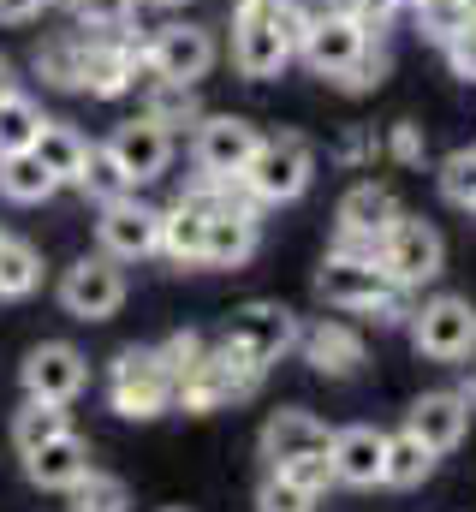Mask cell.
Returning a JSON list of instances; mask_svg holds the SVG:
<instances>
[{"instance_id":"cell-35","label":"cell","mask_w":476,"mask_h":512,"mask_svg":"<svg viewBox=\"0 0 476 512\" xmlns=\"http://www.w3.org/2000/svg\"><path fill=\"white\" fill-rule=\"evenodd\" d=\"M411 12H417V30H423L429 42H453V36L476 18L471 0H417Z\"/></svg>"},{"instance_id":"cell-22","label":"cell","mask_w":476,"mask_h":512,"mask_svg":"<svg viewBox=\"0 0 476 512\" xmlns=\"http://www.w3.org/2000/svg\"><path fill=\"white\" fill-rule=\"evenodd\" d=\"M393 221H399V197L387 185H375V179H363L340 197V239H369L375 245Z\"/></svg>"},{"instance_id":"cell-52","label":"cell","mask_w":476,"mask_h":512,"mask_svg":"<svg viewBox=\"0 0 476 512\" xmlns=\"http://www.w3.org/2000/svg\"><path fill=\"white\" fill-rule=\"evenodd\" d=\"M173 512H185V507H173Z\"/></svg>"},{"instance_id":"cell-21","label":"cell","mask_w":476,"mask_h":512,"mask_svg":"<svg viewBox=\"0 0 476 512\" xmlns=\"http://www.w3.org/2000/svg\"><path fill=\"white\" fill-rule=\"evenodd\" d=\"M298 352L316 376H357L363 370V340L346 322H316V328H298Z\"/></svg>"},{"instance_id":"cell-50","label":"cell","mask_w":476,"mask_h":512,"mask_svg":"<svg viewBox=\"0 0 476 512\" xmlns=\"http://www.w3.org/2000/svg\"><path fill=\"white\" fill-rule=\"evenodd\" d=\"M393 6H417V0H393Z\"/></svg>"},{"instance_id":"cell-47","label":"cell","mask_w":476,"mask_h":512,"mask_svg":"<svg viewBox=\"0 0 476 512\" xmlns=\"http://www.w3.org/2000/svg\"><path fill=\"white\" fill-rule=\"evenodd\" d=\"M375 149H381V143H375V137H369V131H352V137H346V143H340V155H346V161H369V155H375Z\"/></svg>"},{"instance_id":"cell-4","label":"cell","mask_w":476,"mask_h":512,"mask_svg":"<svg viewBox=\"0 0 476 512\" xmlns=\"http://www.w3.org/2000/svg\"><path fill=\"white\" fill-rule=\"evenodd\" d=\"M108 399H114L119 417H131V423L161 417L173 405V376L161 364V346H125L108 364Z\"/></svg>"},{"instance_id":"cell-17","label":"cell","mask_w":476,"mask_h":512,"mask_svg":"<svg viewBox=\"0 0 476 512\" xmlns=\"http://www.w3.org/2000/svg\"><path fill=\"white\" fill-rule=\"evenodd\" d=\"M369 42H375V36H363L346 12H316V24H310V36H304V48H298V54L310 60V72H322V78L334 84V78L352 66Z\"/></svg>"},{"instance_id":"cell-36","label":"cell","mask_w":476,"mask_h":512,"mask_svg":"<svg viewBox=\"0 0 476 512\" xmlns=\"http://www.w3.org/2000/svg\"><path fill=\"white\" fill-rule=\"evenodd\" d=\"M441 197L453 209H476V149H453L441 161Z\"/></svg>"},{"instance_id":"cell-15","label":"cell","mask_w":476,"mask_h":512,"mask_svg":"<svg viewBox=\"0 0 476 512\" xmlns=\"http://www.w3.org/2000/svg\"><path fill=\"white\" fill-rule=\"evenodd\" d=\"M108 155L125 167V179H131V185H149V179H161V173H167V161H173V131L137 114V120L114 126Z\"/></svg>"},{"instance_id":"cell-43","label":"cell","mask_w":476,"mask_h":512,"mask_svg":"<svg viewBox=\"0 0 476 512\" xmlns=\"http://www.w3.org/2000/svg\"><path fill=\"white\" fill-rule=\"evenodd\" d=\"M328 12H346L363 36H381V30H387V18H393L399 6H393V0H328Z\"/></svg>"},{"instance_id":"cell-16","label":"cell","mask_w":476,"mask_h":512,"mask_svg":"<svg viewBox=\"0 0 476 512\" xmlns=\"http://www.w3.org/2000/svg\"><path fill=\"white\" fill-rule=\"evenodd\" d=\"M405 429H411L429 453H453V447L465 441V429H471V405L459 399V387H435V393H423V399L405 411Z\"/></svg>"},{"instance_id":"cell-28","label":"cell","mask_w":476,"mask_h":512,"mask_svg":"<svg viewBox=\"0 0 476 512\" xmlns=\"http://www.w3.org/2000/svg\"><path fill=\"white\" fill-rule=\"evenodd\" d=\"M30 149H36V161H42L60 185H78L84 155H90V143L66 126V120H42V131H36V143H30Z\"/></svg>"},{"instance_id":"cell-12","label":"cell","mask_w":476,"mask_h":512,"mask_svg":"<svg viewBox=\"0 0 476 512\" xmlns=\"http://www.w3.org/2000/svg\"><path fill=\"white\" fill-rule=\"evenodd\" d=\"M18 376H24V399L72 405V399L90 387V358H84L78 346H66V340H42V346L18 364Z\"/></svg>"},{"instance_id":"cell-3","label":"cell","mask_w":476,"mask_h":512,"mask_svg":"<svg viewBox=\"0 0 476 512\" xmlns=\"http://www.w3.org/2000/svg\"><path fill=\"white\" fill-rule=\"evenodd\" d=\"M316 179V149L298 137V131H280V137H262L250 167H244V185L256 191V203H298Z\"/></svg>"},{"instance_id":"cell-45","label":"cell","mask_w":476,"mask_h":512,"mask_svg":"<svg viewBox=\"0 0 476 512\" xmlns=\"http://www.w3.org/2000/svg\"><path fill=\"white\" fill-rule=\"evenodd\" d=\"M387 155H393V161H405V167H417V161H423V126L399 120V126L387 131Z\"/></svg>"},{"instance_id":"cell-10","label":"cell","mask_w":476,"mask_h":512,"mask_svg":"<svg viewBox=\"0 0 476 512\" xmlns=\"http://www.w3.org/2000/svg\"><path fill=\"white\" fill-rule=\"evenodd\" d=\"M286 42L274 30V0H238L233 6V66L244 78H280L286 72Z\"/></svg>"},{"instance_id":"cell-2","label":"cell","mask_w":476,"mask_h":512,"mask_svg":"<svg viewBox=\"0 0 476 512\" xmlns=\"http://www.w3.org/2000/svg\"><path fill=\"white\" fill-rule=\"evenodd\" d=\"M262 387V364H250L238 346H203V358L191 364V376L173 387V405L191 411V417H209V411H227L238 399H250Z\"/></svg>"},{"instance_id":"cell-11","label":"cell","mask_w":476,"mask_h":512,"mask_svg":"<svg viewBox=\"0 0 476 512\" xmlns=\"http://www.w3.org/2000/svg\"><path fill=\"white\" fill-rule=\"evenodd\" d=\"M256 143H262V131L250 126V120H238V114H203L197 131H191V161L209 179H233V173L250 167Z\"/></svg>"},{"instance_id":"cell-18","label":"cell","mask_w":476,"mask_h":512,"mask_svg":"<svg viewBox=\"0 0 476 512\" xmlns=\"http://www.w3.org/2000/svg\"><path fill=\"white\" fill-rule=\"evenodd\" d=\"M381 453H387V435L369 429V423L328 435V465H334V483H346V489H375L381 483Z\"/></svg>"},{"instance_id":"cell-8","label":"cell","mask_w":476,"mask_h":512,"mask_svg":"<svg viewBox=\"0 0 476 512\" xmlns=\"http://www.w3.org/2000/svg\"><path fill=\"white\" fill-rule=\"evenodd\" d=\"M143 66H149L155 78L197 84V78L215 72V36H209L203 24H191V18H173V24H161V30L143 42Z\"/></svg>"},{"instance_id":"cell-48","label":"cell","mask_w":476,"mask_h":512,"mask_svg":"<svg viewBox=\"0 0 476 512\" xmlns=\"http://www.w3.org/2000/svg\"><path fill=\"white\" fill-rule=\"evenodd\" d=\"M459 399L476 411V352H471V364H465V387H459Z\"/></svg>"},{"instance_id":"cell-34","label":"cell","mask_w":476,"mask_h":512,"mask_svg":"<svg viewBox=\"0 0 476 512\" xmlns=\"http://www.w3.org/2000/svg\"><path fill=\"white\" fill-rule=\"evenodd\" d=\"M66 495H72V512H125V507H131L125 483H119V477H108V471H96V465H90V471H84Z\"/></svg>"},{"instance_id":"cell-32","label":"cell","mask_w":476,"mask_h":512,"mask_svg":"<svg viewBox=\"0 0 476 512\" xmlns=\"http://www.w3.org/2000/svg\"><path fill=\"white\" fill-rule=\"evenodd\" d=\"M36 286H42V256H36V245L0 233V298H30Z\"/></svg>"},{"instance_id":"cell-26","label":"cell","mask_w":476,"mask_h":512,"mask_svg":"<svg viewBox=\"0 0 476 512\" xmlns=\"http://www.w3.org/2000/svg\"><path fill=\"white\" fill-rule=\"evenodd\" d=\"M60 191V179L36 161V149H12V155H0V197L6 203H48Z\"/></svg>"},{"instance_id":"cell-7","label":"cell","mask_w":476,"mask_h":512,"mask_svg":"<svg viewBox=\"0 0 476 512\" xmlns=\"http://www.w3.org/2000/svg\"><path fill=\"white\" fill-rule=\"evenodd\" d=\"M227 346H238L250 364H280L292 346H298V316L286 310V304H274V298H256V304H238L233 316H227V334H221Z\"/></svg>"},{"instance_id":"cell-31","label":"cell","mask_w":476,"mask_h":512,"mask_svg":"<svg viewBox=\"0 0 476 512\" xmlns=\"http://www.w3.org/2000/svg\"><path fill=\"white\" fill-rule=\"evenodd\" d=\"M72 423H66V405H48V399H24L18 411H12V447L18 453H30V447H42V441H54V435H66Z\"/></svg>"},{"instance_id":"cell-40","label":"cell","mask_w":476,"mask_h":512,"mask_svg":"<svg viewBox=\"0 0 476 512\" xmlns=\"http://www.w3.org/2000/svg\"><path fill=\"white\" fill-rule=\"evenodd\" d=\"M280 477H292L298 489H310L316 501L334 489V465H328V453H304V459H292V465H280Z\"/></svg>"},{"instance_id":"cell-29","label":"cell","mask_w":476,"mask_h":512,"mask_svg":"<svg viewBox=\"0 0 476 512\" xmlns=\"http://www.w3.org/2000/svg\"><path fill=\"white\" fill-rule=\"evenodd\" d=\"M435 459H441V453H429L411 429H399V435H387V453H381V483H387V489H417V483H429Z\"/></svg>"},{"instance_id":"cell-37","label":"cell","mask_w":476,"mask_h":512,"mask_svg":"<svg viewBox=\"0 0 476 512\" xmlns=\"http://www.w3.org/2000/svg\"><path fill=\"white\" fill-rule=\"evenodd\" d=\"M256 512H316V495H310V489H298L292 477L268 471V477H262V489H256Z\"/></svg>"},{"instance_id":"cell-27","label":"cell","mask_w":476,"mask_h":512,"mask_svg":"<svg viewBox=\"0 0 476 512\" xmlns=\"http://www.w3.org/2000/svg\"><path fill=\"white\" fill-rule=\"evenodd\" d=\"M143 120H155V126H167V131L197 126V120H203L197 84H179V78H155V72H149V84H143Z\"/></svg>"},{"instance_id":"cell-38","label":"cell","mask_w":476,"mask_h":512,"mask_svg":"<svg viewBox=\"0 0 476 512\" xmlns=\"http://www.w3.org/2000/svg\"><path fill=\"white\" fill-rule=\"evenodd\" d=\"M66 6H72L78 30H125L137 12V0H66Z\"/></svg>"},{"instance_id":"cell-42","label":"cell","mask_w":476,"mask_h":512,"mask_svg":"<svg viewBox=\"0 0 476 512\" xmlns=\"http://www.w3.org/2000/svg\"><path fill=\"white\" fill-rule=\"evenodd\" d=\"M203 346H209V340H203L197 328H185V334H173V340L161 346V364H167V376H173V387H179L185 376H191V364L203 358Z\"/></svg>"},{"instance_id":"cell-13","label":"cell","mask_w":476,"mask_h":512,"mask_svg":"<svg viewBox=\"0 0 476 512\" xmlns=\"http://www.w3.org/2000/svg\"><path fill=\"white\" fill-rule=\"evenodd\" d=\"M137 78H149L143 66V42L119 36V30H90V60H84V90L96 102H119L137 90Z\"/></svg>"},{"instance_id":"cell-51","label":"cell","mask_w":476,"mask_h":512,"mask_svg":"<svg viewBox=\"0 0 476 512\" xmlns=\"http://www.w3.org/2000/svg\"><path fill=\"white\" fill-rule=\"evenodd\" d=\"M471 12H476V0H471Z\"/></svg>"},{"instance_id":"cell-44","label":"cell","mask_w":476,"mask_h":512,"mask_svg":"<svg viewBox=\"0 0 476 512\" xmlns=\"http://www.w3.org/2000/svg\"><path fill=\"white\" fill-rule=\"evenodd\" d=\"M441 48H447V66H453L465 84H476V18L453 36V42H441Z\"/></svg>"},{"instance_id":"cell-39","label":"cell","mask_w":476,"mask_h":512,"mask_svg":"<svg viewBox=\"0 0 476 512\" xmlns=\"http://www.w3.org/2000/svg\"><path fill=\"white\" fill-rule=\"evenodd\" d=\"M310 24H316V6H304V0H274V30H280L286 54H298V48H304Z\"/></svg>"},{"instance_id":"cell-23","label":"cell","mask_w":476,"mask_h":512,"mask_svg":"<svg viewBox=\"0 0 476 512\" xmlns=\"http://www.w3.org/2000/svg\"><path fill=\"white\" fill-rule=\"evenodd\" d=\"M84 60H90V36L84 30H54L36 42V78L54 90H84Z\"/></svg>"},{"instance_id":"cell-25","label":"cell","mask_w":476,"mask_h":512,"mask_svg":"<svg viewBox=\"0 0 476 512\" xmlns=\"http://www.w3.org/2000/svg\"><path fill=\"white\" fill-rule=\"evenodd\" d=\"M203 233H209V209H197L191 197H179L167 215H161V239L155 251L179 268H203Z\"/></svg>"},{"instance_id":"cell-49","label":"cell","mask_w":476,"mask_h":512,"mask_svg":"<svg viewBox=\"0 0 476 512\" xmlns=\"http://www.w3.org/2000/svg\"><path fill=\"white\" fill-rule=\"evenodd\" d=\"M155 6H185V0H155Z\"/></svg>"},{"instance_id":"cell-5","label":"cell","mask_w":476,"mask_h":512,"mask_svg":"<svg viewBox=\"0 0 476 512\" xmlns=\"http://www.w3.org/2000/svg\"><path fill=\"white\" fill-rule=\"evenodd\" d=\"M375 262L393 274V286H399V292H411V286H429V280L441 274L447 245H441V233H435L429 221H417V215H405V209H399V221L375 239Z\"/></svg>"},{"instance_id":"cell-6","label":"cell","mask_w":476,"mask_h":512,"mask_svg":"<svg viewBox=\"0 0 476 512\" xmlns=\"http://www.w3.org/2000/svg\"><path fill=\"white\" fill-rule=\"evenodd\" d=\"M411 346L435 364H465L476 352V304L471 298H429L423 310H411Z\"/></svg>"},{"instance_id":"cell-24","label":"cell","mask_w":476,"mask_h":512,"mask_svg":"<svg viewBox=\"0 0 476 512\" xmlns=\"http://www.w3.org/2000/svg\"><path fill=\"white\" fill-rule=\"evenodd\" d=\"M256 215H233V209H215L209 215V233H203V268H244L256 256Z\"/></svg>"},{"instance_id":"cell-20","label":"cell","mask_w":476,"mask_h":512,"mask_svg":"<svg viewBox=\"0 0 476 512\" xmlns=\"http://www.w3.org/2000/svg\"><path fill=\"white\" fill-rule=\"evenodd\" d=\"M84 471H90V441H84V435H72V429L24 453V477H30L36 489H54V495H66Z\"/></svg>"},{"instance_id":"cell-33","label":"cell","mask_w":476,"mask_h":512,"mask_svg":"<svg viewBox=\"0 0 476 512\" xmlns=\"http://www.w3.org/2000/svg\"><path fill=\"white\" fill-rule=\"evenodd\" d=\"M36 131H42V108H36L24 90H6V96H0V155L30 149Z\"/></svg>"},{"instance_id":"cell-1","label":"cell","mask_w":476,"mask_h":512,"mask_svg":"<svg viewBox=\"0 0 476 512\" xmlns=\"http://www.w3.org/2000/svg\"><path fill=\"white\" fill-rule=\"evenodd\" d=\"M316 292H322L334 310H363V316H375V322H399V316H405V292L393 286V274H387L375 256L328 251L322 274H316Z\"/></svg>"},{"instance_id":"cell-14","label":"cell","mask_w":476,"mask_h":512,"mask_svg":"<svg viewBox=\"0 0 476 512\" xmlns=\"http://www.w3.org/2000/svg\"><path fill=\"white\" fill-rule=\"evenodd\" d=\"M96 239H102V256H114V262H143V256H155V239H161V209H143L137 197L108 203L96 221Z\"/></svg>"},{"instance_id":"cell-30","label":"cell","mask_w":476,"mask_h":512,"mask_svg":"<svg viewBox=\"0 0 476 512\" xmlns=\"http://www.w3.org/2000/svg\"><path fill=\"white\" fill-rule=\"evenodd\" d=\"M78 191H84L90 203H102V209H108V203H125V197H131L137 185L125 179V167H119L114 155H108V143H96V149L84 155V173H78Z\"/></svg>"},{"instance_id":"cell-9","label":"cell","mask_w":476,"mask_h":512,"mask_svg":"<svg viewBox=\"0 0 476 512\" xmlns=\"http://www.w3.org/2000/svg\"><path fill=\"white\" fill-rule=\"evenodd\" d=\"M119 304H125V274H119L114 256H78L66 274H60V310L78 316V322H108Z\"/></svg>"},{"instance_id":"cell-19","label":"cell","mask_w":476,"mask_h":512,"mask_svg":"<svg viewBox=\"0 0 476 512\" xmlns=\"http://www.w3.org/2000/svg\"><path fill=\"white\" fill-rule=\"evenodd\" d=\"M304 453H328V423H316L298 405H280L262 423V459H268V471H280V465H292Z\"/></svg>"},{"instance_id":"cell-46","label":"cell","mask_w":476,"mask_h":512,"mask_svg":"<svg viewBox=\"0 0 476 512\" xmlns=\"http://www.w3.org/2000/svg\"><path fill=\"white\" fill-rule=\"evenodd\" d=\"M42 6H54V0H0V24H30Z\"/></svg>"},{"instance_id":"cell-41","label":"cell","mask_w":476,"mask_h":512,"mask_svg":"<svg viewBox=\"0 0 476 512\" xmlns=\"http://www.w3.org/2000/svg\"><path fill=\"white\" fill-rule=\"evenodd\" d=\"M381 72H387V54H381V42H369V48L357 54L334 84H340V90H352V96H363V90H375V84H381Z\"/></svg>"}]
</instances>
